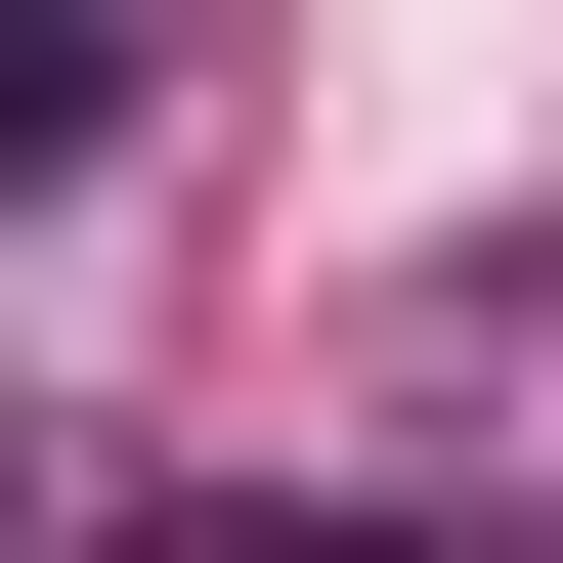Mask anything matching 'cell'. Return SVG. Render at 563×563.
Returning a JSON list of instances; mask_svg holds the SVG:
<instances>
[{"mask_svg":"<svg viewBox=\"0 0 563 563\" xmlns=\"http://www.w3.org/2000/svg\"><path fill=\"white\" fill-rule=\"evenodd\" d=\"M0 563H87V477H44V433H0Z\"/></svg>","mask_w":563,"mask_h":563,"instance_id":"obj_1","label":"cell"}]
</instances>
